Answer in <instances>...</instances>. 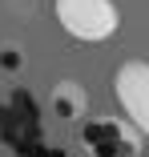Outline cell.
Masks as SVG:
<instances>
[{
  "instance_id": "277c9868",
  "label": "cell",
  "mask_w": 149,
  "mask_h": 157,
  "mask_svg": "<svg viewBox=\"0 0 149 157\" xmlns=\"http://www.w3.org/2000/svg\"><path fill=\"white\" fill-rule=\"evenodd\" d=\"M48 113L65 125H77L89 117V89L81 81H56L48 93Z\"/></svg>"
},
{
  "instance_id": "6da1fadb",
  "label": "cell",
  "mask_w": 149,
  "mask_h": 157,
  "mask_svg": "<svg viewBox=\"0 0 149 157\" xmlns=\"http://www.w3.org/2000/svg\"><path fill=\"white\" fill-rule=\"evenodd\" d=\"M52 16L81 44H101L121 28L117 0H52Z\"/></svg>"
},
{
  "instance_id": "3957f363",
  "label": "cell",
  "mask_w": 149,
  "mask_h": 157,
  "mask_svg": "<svg viewBox=\"0 0 149 157\" xmlns=\"http://www.w3.org/2000/svg\"><path fill=\"white\" fill-rule=\"evenodd\" d=\"M141 133L133 129L129 121L117 117H101V121H85V153L89 157H141Z\"/></svg>"
},
{
  "instance_id": "7a4b0ae2",
  "label": "cell",
  "mask_w": 149,
  "mask_h": 157,
  "mask_svg": "<svg viewBox=\"0 0 149 157\" xmlns=\"http://www.w3.org/2000/svg\"><path fill=\"white\" fill-rule=\"evenodd\" d=\"M113 93L125 121L141 137H149V60H125L113 73Z\"/></svg>"
},
{
  "instance_id": "5b68a950",
  "label": "cell",
  "mask_w": 149,
  "mask_h": 157,
  "mask_svg": "<svg viewBox=\"0 0 149 157\" xmlns=\"http://www.w3.org/2000/svg\"><path fill=\"white\" fill-rule=\"evenodd\" d=\"M0 65H4V69H16V65H24V48H16V44H4V48H0Z\"/></svg>"
}]
</instances>
